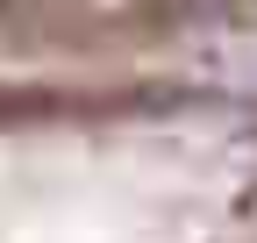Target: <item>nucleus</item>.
Returning <instances> with one entry per match:
<instances>
[]
</instances>
